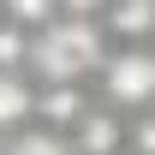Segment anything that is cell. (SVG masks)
I'll list each match as a JSON object with an SVG mask.
<instances>
[{"instance_id": "1", "label": "cell", "mask_w": 155, "mask_h": 155, "mask_svg": "<svg viewBox=\"0 0 155 155\" xmlns=\"http://www.w3.org/2000/svg\"><path fill=\"white\" fill-rule=\"evenodd\" d=\"M107 54H114V36L101 30V18H54L30 30L24 72L36 84H96Z\"/></svg>"}, {"instance_id": "2", "label": "cell", "mask_w": 155, "mask_h": 155, "mask_svg": "<svg viewBox=\"0 0 155 155\" xmlns=\"http://www.w3.org/2000/svg\"><path fill=\"white\" fill-rule=\"evenodd\" d=\"M96 90L119 114H149L155 107V42H114Z\"/></svg>"}, {"instance_id": "3", "label": "cell", "mask_w": 155, "mask_h": 155, "mask_svg": "<svg viewBox=\"0 0 155 155\" xmlns=\"http://www.w3.org/2000/svg\"><path fill=\"white\" fill-rule=\"evenodd\" d=\"M125 125H131V114H119L107 101H90V114L72 125V149L78 155H125Z\"/></svg>"}, {"instance_id": "4", "label": "cell", "mask_w": 155, "mask_h": 155, "mask_svg": "<svg viewBox=\"0 0 155 155\" xmlns=\"http://www.w3.org/2000/svg\"><path fill=\"white\" fill-rule=\"evenodd\" d=\"M90 114V84H36V125L72 131Z\"/></svg>"}, {"instance_id": "5", "label": "cell", "mask_w": 155, "mask_h": 155, "mask_svg": "<svg viewBox=\"0 0 155 155\" xmlns=\"http://www.w3.org/2000/svg\"><path fill=\"white\" fill-rule=\"evenodd\" d=\"M101 30L114 42H155V0H107Z\"/></svg>"}, {"instance_id": "6", "label": "cell", "mask_w": 155, "mask_h": 155, "mask_svg": "<svg viewBox=\"0 0 155 155\" xmlns=\"http://www.w3.org/2000/svg\"><path fill=\"white\" fill-rule=\"evenodd\" d=\"M36 119V90L24 84V72H0V131H24Z\"/></svg>"}, {"instance_id": "7", "label": "cell", "mask_w": 155, "mask_h": 155, "mask_svg": "<svg viewBox=\"0 0 155 155\" xmlns=\"http://www.w3.org/2000/svg\"><path fill=\"white\" fill-rule=\"evenodd\" d=\"M0 155H78L72 131H54V125H24V131H6V149Z\"/></svg>"}, {"instance_id": "8", "label": "cell", "mask_w": 155, "mask_h": 155, "mask_svg": "<svg viewBox=\"0 0 155 155\" xmlns=\"http://www.w3.org/2000/svg\"><path fill=\"white\" fill-rule=\"evenodd\" d=\"M24 60H30V30L0 18V72H24Z\"/></svg>"}, {"instance_id": "9", "label": "cell", "mask_w": 155, "mask_h": 155, "mask_svg": "<svg viewBox=\"0 0 155 155\" xmlns=\"http://www.w3.org/2000/svg\"><path fill=\"white\" fill-rule=\"evenodd\" d=\"M6 18L24 24V30H42V24L60 18V0H6Z\"/></svg>"}, {"instance_id": "10", "label": "cell", "mask_w": 155, "mask_h": 155, "mask_svg": "<svg viewBox=\"0 0 155 155\" xmlns=\"http://www.w3.org/2000/svg\"><path fill=\"white\" fill-rule=\"evenodd\" d=\"M125 155H155V107L149 114H131V125H125Z\"/></svg>"}, {"instance_id": "11", "label": "cell", "mask_w": 155, "mask_h": 155, "mask_svg": "<svg viewBox=\"0 0 155 155\" xmlns=\"http://www.w3.org/2000/svg\"><path fill=\"white\" fill-rule=\"evenodd\" d=\"M107 0H60V18H101Z\"/></svg>"}]
</instances>
